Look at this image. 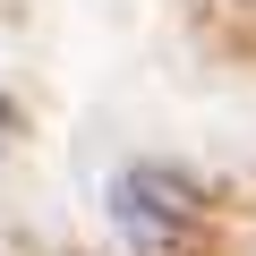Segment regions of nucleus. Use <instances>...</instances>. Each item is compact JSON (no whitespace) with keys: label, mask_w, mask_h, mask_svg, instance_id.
Instances as JSON below:
<instances>
[{"label":"nucleus","mask_w":256,"mask_h":256,"mask_svg":"<svg viewBox=\"0 0 256 256\" xmlns=\"http://www.w3.org/2000/svg\"><path fill=\"white\" fill-rule=\"evenodd\" d=\"M111 222L137 256H188L205 239V188L180 162H128L111 180Z\"/></svg>","instance_id":"nucleus-1"},{"label":"nucleus","mask_w":256,"mask_h":256,"mask_svg":"<svg viewBox=\"0 0 256 256\" xmlns=\"http://www.w3.org/2000/svg\"><path fill=\"white\" fill-rule=\"evenodd\" d=\"M0 128H18V120H9V102H0Z\"/></svg>","instance_id":"nucleus-2"}]
</instances>
